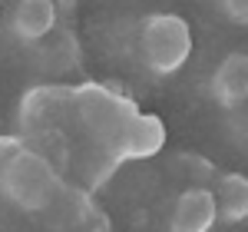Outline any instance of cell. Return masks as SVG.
Segmentation results:
<instances>
[{
    "label": "cell",
    "instance_id": "6da1fadb",
    "mask_svg": "<svg viewBox=\"0 0 248 232\" xmlns=\"http://www.w3.org/2000/svg\"><path fill=\"white\" fill-rule=\"evenodd\" d=\"M60 189L63 182L53 163L33 146H23L0 173V196L23 213H43L60 196Z\"/></svg>",
    "mask_w": 248,
    "mask_h": 232
},
{
    "label": "cell",
    "instance_id": "7a4b0ae2",
    "mask_svg": "<svg viewBox=\"0 0 248 232\" xmlns=\"http://www.w3.org/2000/svg\"><path fill=\"white\" fill-rule=\"evenodd\" d=\"M70 113H77L79 126L86 130V136L96 146H109L139 110L116 86L83 83V86H73V93H70Z\"/></svg>",
    "mask_w": 248,
    "mask_h": 232
},
{
    "label": "cell",
    "instance_id": "3957f363",
    "mask_svg": "<svg viewBox=\"0 0 248 232\" xmlns=\"http://www.w3.org/2000/svg\"><path fill=\"white\" fill-rule=\"evenodd\" d=\"M139 53L155 77H172L192 53V30L179 14H153L139 27Z\"/></svg>",
    "mask_w": 248,
    "mask_h": 232
},
{
    "label": "cell",
    "instance_id": "277c9868",
    "mask_svg": "<svg viewBox=\"0 0 248 232\" xmlns=\"http://www.w3.org/2000/svg\"><path fill=\"white\" fill-rule=\"evenodd\" d=\"M166 146V123L159 116L149 113H136L116 136L109 146H99L103 153L113 159L116 166L126 159H149Z\"/></svg>",
    "mask_w": 248,
    "mask_h": 232
},
{
    "label": "cell",
    "instance_id": "5b68a950",
    "mask_svg": "<svg viewBox=\"0 0 248 232\" xmlns=\"http://www.w3.org/2000/svg\"><path fill=\"white\" fill-rule=\"evenodd\" d=\"M70 93L73 86H60V83H46V86H33L27 97L20 99V130L27 136L46 133L57 126L63 113H70Z\"/></svg>",
    "mask_w": 248,
    "mask_h": 232
},
{
    "label": "cell",
    "instance_id": "8992f818",
    "mask_svg": "<svg viewBox=\"0 0 248 232\" xmlns=\"http://www.w3.org/2000/svg\"><path fill=\"white\" fill-rule=\"evenodd\" d=\"M218 222L215 193L212 186H189L182 189L169 215V232H212Z\"/></svg>",
    "mask_w": 248,
    "mask_h": 232
},
{
    "label": "cell",
    "instance_id": "52a82bcc",
    "mask_svg": "<svg viewBox=\"0 0 248 232\" xmlns=\"http://www.w3.org/2000/svg\"><path fill=\"white\" fill-rule=\"evenodd\" d=\"M212 97L218 106L235 110L248 103V53L245 50H232L218 60L215 73H212Z\"/></svg>",
    "mask_w": 248,
    "mask_h": 232
},
{
    "label": "cell",
    "instance_id": "ba28073f",
    "mask_svg": "<svg viewBox=\"0 0 248 232\" xmlns=\"http://www.w3.org/2000/svg\"><path fill=\"white\" fill-rule=\"evenodd\" d=\"M57 30V3L53 0H20L10 10V33L20 43H43Z\"/></svg>",
    "mask_w": 248,
    "mask_h": 232
},
{
    "label": "cell",
    "instance_id": "9c48e42d",
    "mask_svg": "<svg viewBox=\"0 0 248 232\" xmlns=\"http://www.w3.org/2000/svg\"><path fill=\"white\" fill-rule=\"evenodd\" d=\"M37 66L46 73V77H63V73H70L73 66L79 63V40L73 30H57V33H50V37L37 43Z\"/></svg>",
    "mask_w": 248,
    "mask_h": 232
},
{
    "label": "cell",
    "instance_id": "30bf717a",
    "mask_svg": "<svg viewBox=\"0 0 248 232\" xmlns=\"http://www.w3.org/2000/svg\"><path fill=\"white\" fill-rule=\"evenodd\" d=\"M215 209H218V222L225 226H238L248 219V176L245 173H225L215 182Z\"/></svg>",
    "mask_w": 248,
    "mask_h": 232
},
{
    "label": "cell",
    "instance_id": "8fae6325",
    "mask_svg": "<svg viewBox=\"0 0 248 232\" xmlns=\"http://www.w3.org/2000/svg\"><path fill=\"white\" fill-rule=\"evenodd\" d=\"M93 213V206H90V196L83 193V189H60V196L43 209V215L50 219V226H57V229H77L86 222V215Z\"/></svg>",
    "mask_w": 248,
    "mask_h": 232
},
{
    "label": "cell",
    "instance_id": "7c38bea8",
    "mask_svg": "<svg viewBox=\"0 0 248 232\" xmlns=\"http://www.w3.org/2000/svg\"><path fill=\"white\" fill-rule=\"evenodd\" d=\"M215 10L232 23L248 27V0H222V3H215Z\"/></svg>",
    "mask_w": 248,
    "mask_h": 232
},
{
    "label": "cell",
    "instance_id": "4fadbf2b",
    "mask_svg": "<svg viewBox=\"0 0 248 232\" xmlns=\"http://www.w3.org/2000/svg\"><path fill=\"white\" fill-rule=\"evenodd\" d=\"M23 146H27V143L17 139V136H0V173H3V166H7V163H10Z\"/></svg>",
    "mask_w": 248,
    "mask_h": 232
}]
</instances>
